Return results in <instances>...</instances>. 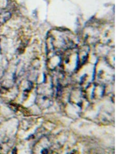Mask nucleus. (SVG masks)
Returning <instances> with one entry per match:
<instances>
[{
  "label": "nucleus",
  "instance_id": "nucleus-1",
  "mask_svg": "<svg viewBox=\"0 0 117 154\" xmlns=\"http://www.w3.org/2000/svg\"><path fill=\"white\" fill-rule=\"evenodd\" d=\"M10 14L8 12H6L0 15V25L3 24L10 18Z\"/></svg>",
  "mask_w": 117,
  "mask_h": 154
}]
</instances>
